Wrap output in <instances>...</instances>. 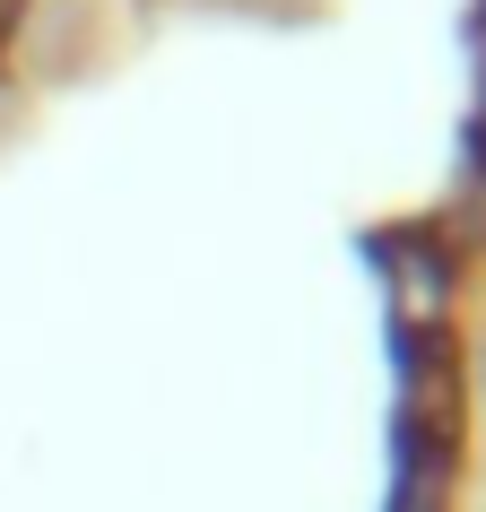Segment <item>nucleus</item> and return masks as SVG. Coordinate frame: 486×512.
Returning a JSON list of instances; mask_svg holds the SVG:
<instances>
[{
	"label": "nucleus",
	"instance_id": "obj_1",
	"mask_svg": "<svg viewBox=\"0 0 486 512\" xmlns=\"http://www.w3.org/2000/svg\"><path fill=\"white\" fill-rule=\"evenodd\" d=\"M365 252H374L382 287H391L400 330H452V313H460V270H469V261H460L434 226H382Z\"/></svg>",
	"mask_w": 486,
	"mask_h": 512
},
{
	"label": "nucleus",
	"instance_id": "obj_2",
	"mask_svg": "<svg viewBox=\"0 0 486 512\" xmlns=\"http://www.w3.org/2000/svg\"><path fill=\"white\" fill-rule=\"evenodd\" d=\"M18 18H27V0H0V53H9V35H18Z\"/></svg>",
	"mask_w": 486,
	"mask_h": 512
}]
</instances>
